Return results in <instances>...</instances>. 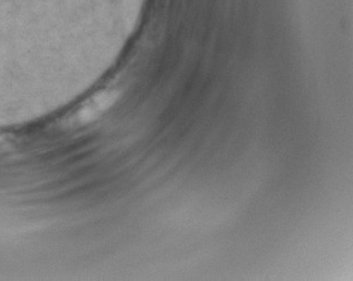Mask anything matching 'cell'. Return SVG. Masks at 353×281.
Wrapping results in <instances>:
<instances>
[{
	"mask_svg": "<svg viewBox=\"0 0 353 281\" xmlns=\"http://www.w3.org/2000/svg\"><path fill=\"white\" fill-rule=\"evenodd\" d=\"M117 100V93L114 91H104L97 94V96L86 102L82 109L74 114L73 124H85L97 118L102 114L109 106L112 105Z\"/></svg>",
	"mask_w": 353,
	"mask_h": 281,
	"instance_id": "cell-1",
	"label": "cell"
}]
</instances>
